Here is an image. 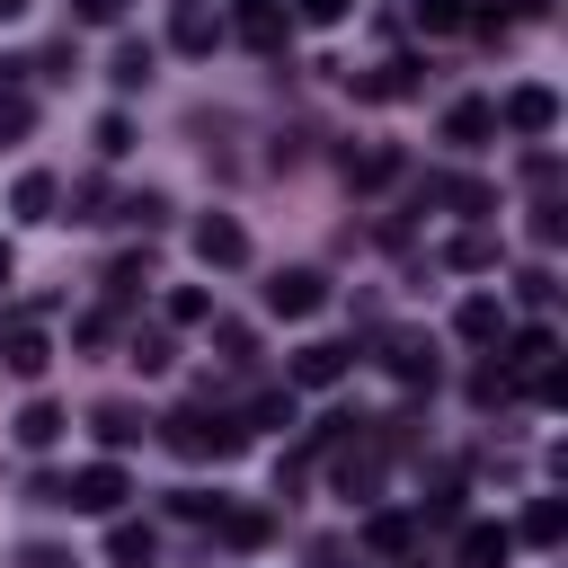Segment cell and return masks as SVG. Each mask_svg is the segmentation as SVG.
<instances>
[{"mask_svg": "<svg viewBox=\"0 0 568 568\" xmlns=\"http://www.w3.org/2000/svg\"><path fill=\"white\" fill-rule=\"evenodd\" d=\"M160 435H169V453H186V462H231V453L248 444V426H240V417H213V408H178V417H160Z\"/></svg>", "mask_w": 568, "mask_h": 568, "instance_id": "6da1fadb", "label": "cell"}, {"mask_svg": "<svg viewBox=\"0 0 568 568\" xmlns=\"http://www.w3.org/2000/svg\"><path fill=\"white\" fill-rule=\"evenodd\" d=\"M124 497H133L124 462H80V470L62 479V506H71V515H115Z\"/></svg>", "mask_w": 568, "mask_h": 568, "instance_id": "7a4b0ae2", "label": "cell"}, {"mask_svg": "<svg viewBox=\"0 0 568 568\" xmlns=\"http://www.w3.org/2000/svg\"><path fill=\"white\" fill-rule=\"evenodd\" d=\"M320 302H328V275H320V266H284V275L266 284V311H275V320H311Z\"/></svg>", "mask_w": 568, "mask_h": 568, "instance_id": "3957f363", "label": "cell"}, {"mask_svg": "<svg viewBox=\"0 0 568 568\" xmlns=\"http://www.w3.org/2000/svg\"><path fill=\"white\" fill-rule=\"evenodd\" d=\"M497 124H506V133H524V142H541V133L559 124V98H550V89H515V98L497 106Z\"/></svg>", "mask_w": 568, "mask_h": 568, "instance_id": "277c9868", "label": "cell"}, {"mask_svg": "<svg viewBox=\"0 0 568 568\" xmlns=\"http://www.w3.org/2000/svg\"><path fill=\"white\" fill-rule=\"evenodd\" d=\"M195 257H204V266H248V231H240L231 213H204V222H195Z\"/></svg>", "mask_w": 568, "mask_h": 568, "instance_id": "5b68a950", "label": "cell"}, {"mask_svg": "<svg viewBox=\"0 0 568 568\" xmlns=\"http://www.w3.org/2000/svg\"><path fill=\"white\" fill-rule=\"evenodd\" d=\"M0 364H9L18 382H36V373L53 364V346H44V328H36V320H9V328H0Z\"/></svg>", "mask_w": 568, "mask_h": 568, "instance_id": "8992f818", "label": "cell"}, {"mask_svg": "<svg viewBox=\"0 0 568 568\" xmlns=\"http://www.w3.org/2000/svg\"><path fill=\"white\" fill-rule=\"evenodd\" d=\"M506 550H515V532H506V524H462V541H453V559H462V568H506Z\"/></svg>", "mask_w": 568, "mask_h": 568, "instance_id": "52a82bcc", "label": "cell"}, {"mask_svg": "<svg viewBox=\"0 0 568 568\" xmlns=\"http://www.w3.org/2000/svg\"><path fill=\"white\" fill-rule=\"evenodd\" d=\"M231 18H240V36H248L257 53H275V44H284V27H293V18H284V0H231Z\"/></svg>", "mask_w": 568, "mask_h": 568, "instance_id": "ba28073f", "label": "cell"}, {"mask_svg": "<svg viewBox=\"0 0 568 568\" xmlns=\"http://www.w3.org/2000/svg\"><path fill=\"white\" fill-rule=\"evenodd\" d=\"M488 133H497V106H488V98H462V106L444 115V142H462V151H479Z\"/></svg>", "mask_w": 568, "mask_h": 568, "instance_id": "9c48e42d", "label": "cell"}, {"mask_svg": "<svg viewBox=\"0 0 568 568\" xmlns=\"http://www.w3.org/2000/svg\"><path fill=\"white\" fill-rule=\"evenodd\" d=\"M53 204H62V186H53L44 169H27V178L9 186V213H18V222H53Z\"/></svg>", "mask_w": 568, "mask_h": 568, "instance_id": "30bf717a", "label": "cell"}, {"mask_svg": "<svg viewBox=\"0 0 568 568\" xmlns=\"http://www.w3.org/2000/svg\"><path fill=\"white\" fill-rule=\"evenodd\" d=\"M453 328H462V337H470V346H497V337H506V302H497V293H470V302H462V320H453Z\"/></svg>", "mask_w": 568, "mask_h": 568, "instance_id": "8fae6325", "label": "cell"}, {"mask_svg": "<svg viewBox=\"0 0 568 568\" xmlns=\"http://www.w3.org/2000/svg\"><path fill=\"white\" fill-rule=\"evenodd\" d=\"M293 382H302V390L346 382V346H328V337H320V346H302V355H293Z\"/></svg>", "mask_w": 568, "mask_h": 568, "instance_id": "7c38bea8", "label": "cell"}, {"mask_svg": "<svg viewBox=\"0 0 568 568\" xmlns=\"http://www.w3.org/2000/svg\"><path fill=\"white\" fill-rule=\"evenodd\" d=\"M53 435H62V408H53V399H27V408H18V444H27V453H44Z\"/></svg>", "mask_w": 568, "mask_h": 568, "instance_id": "4fadbf2b", "label": "cell"}, {"mask_svg": "<svg viewBox=\"0 0 568 568\" xmlns=\"http://www.w3.org/2000/svg\"><path fill=\"white\" fill-rule=\"evenodd\" d=\"M346 178H355V186H390V178H399V151H382V142H373V151H346Z\"/></svg>", "mask_w": 568, "mask_h": 568, "instance_id": "5bb4252c", "label": "cell"}, {"mask_svg": "<svg viewBox=\"0 0 568 568\" xmlns=\"http://www.w3.org/2000/svg\"><path fill=\"white\" fill-rule=\"evenodd\" d=\"M506 346V373H541L550 364V328H524V337H497Z\"/></svg>", "mask_w": 568, "mask_h": 568, "instance_id": "9a60e30c", "label": "cell"}, {"mask_svg": "<svg viewBox=\"0 0 568 568\" xmlns=\"http://www.w3.org/2000/svg\"><path fill=\"white\" fill-rule=\"evenodd\" d=\"M89 426H98V444H106V453H124V444H142V417H133V408H115V399H106V408H98Z\"/></svg>", "mask_w": 568, "mask_h": 568, "instance_id": "2e32d148", "label": "cell"}, {"mask_svg": "<svg viewBox=\"0 0 568 568\" xmlns=\"http://www.w3.org/2000/svg\"><path fill=\"white\" fill-rule=\"evenodd\" d=\"M364 541H373L382 559H399V550L417 541V524H408V515H373V524H364Z\"/></svg>", "mask_w": 568, "mask_h": 568, "instance_id": "e0dca14e", "label": "cell"}, {"mask_svg": "<svg viewBox=\"0 0 568 568\" xmlns=\"http://www.w3.org/2000/svg\"><path fill=\"white\" fill-rule=\"evenodd\" d=\"M408 18H417L426 36H453V27H470V9H462V0H408Z\"/></svg>", "mask_w": 568, "mask_h": 568, "instance_id": "ac0fdd59", "label": "cell"}, {"mask_svg": "<svg viewBox=\"0 0 568 568\" xmlns=\"http://www.w3.org/2000/svg\"><path fill=\"white\" fill-rule=\"evenodd\" d=\"M27 124H36V98H27L18 80H0V142H18Z\"/></svg>", "mask_w": 568, "mask_h": 568, "instance_id": "d6986e66", "label": "cell"}, {"mask_svg": "<svg viewBox=\"0 0 568 568\" xmlns=\"http://www.w3.org/2000/svg\"><path fill=\"white\" fill-rule=\"evenodd\" d=\"M568 532V506L559 497H532V515H524V541H559Z\"/></svg>", "mask_w": 568, "mask_h": 568, "instance_id": "ffe728a7", "label": "cell"}, {"mask_svg": "<svg viewBox=\"0 0 568 568\" xmlns=\"http://www.w3.org/2000/svg\"><path fill=\"white\" fill-rule=\"evenodd\" d=\"M106 550H115L124 568H142V559H151V524H115V532H106Z\"/></svg>", "mask_w": 568, "mask_h": 568, "instance_id": "44dd1931", "label": "cell"}, {"mask_svg": "<svg viewBox=\"0 0 568 568\" xmlns=\"http://www.w3.org/2000/svg\"><path fill=\"white\" fill-rule=\"evenodd\" d=\"M106 80H115V89H142V80H151V44H124V53H115V71H106Z\"/></svg>", "mask_w": 568, "mask_h": 568, "instance_id": "7402d4cb", "label": "cell"}, {"mask_svg": "<svg viewBox=\"0 0 568 568\" xmlns=\"http://www.w3.org/2000/svg\"><path fill=\"white\" fill-rule=\"evenodd\" d=\"M390 373H399V382H417V373H435V355H426L417 337H390Z\"/></svg>", "mask_w": 568, "mask_h": 568, "instance_id": "603a6c76", "label": "cell"}, {"mask_svg": "<svg viewBox=\"0 0 568 568\" xmlns=\"http://www.w3.org/2000/svg\"><path fill=\"white\" fill-rule=\"evenodd\" d=\"M293 18H302V27H346L355 0H293Z\"/></svg>", "mask_w": 568, "mask_h": 568, "instance_id": "cb8c5ba5", "label": "cell"}, {"mask_svg": "<svg viewBox=\"0 0 568 568\" xmlns=\"http://www.w3.org/2000/svg\"><path fill=\"white\" fill-rule=\"evenodd\" d=\"M178 44H186V53H213V18H204V9H178Z\"/></svg>", "mask_w": 568, "mask_h": 568, "instance_id": "d4e9b609", "label": "cell"}, {"mask_svg": "<svg viewBox=\"0 0 568 568\" xmlns=\"http://www.w3.org/2000/svg\"><path fill=\"white\" fill-rule=\"evenodd\" d=\"M248 426H293V390H266V399L248 408Z\"/></svg>", "mask_w": 568, "mask_h": 568, "instance_id": "484cf974", "label": "cell"}, {"mask_svg": "<svg viewBox=\"0 0 568 568\" xmlns=\"http://www.w3.org/2000/svg\"><path fill=\"white\" fill-rule=\"evenodd\" d=\"M222 541H240V550H248V541H266V515H248V506H240V515H222Z\"/></svg>", "mask_w": 568, "mask_h": 568, "instance_id": "4316f807", "label": "cell"}, {"mask_svg": "<svg viewBox=\"0 0 568 568\" xmlns=\"http://www.w3.org/2000/svg\"><path fill=\"white\" fill-rule=\"evenodd\" d=\"M80 27H124V0H71Z\"/></svg>", "mask_w": 568, "mask_h": 568, "instance_id": "83f0119b", "label": "cell"}, {"mask_svg": "<svg viewBox=\"0 0 568 568\" xmlns=\"http://www.w3.org/2000/svg\"><path fill=\"white\" fill-rule=\"evenodd\" d=\"M98 151H106V160H124V151H133V124H124V115H106V124H98Z\"/></svg>", "mask_w": 568, "mask_h": 568, "instance_id": "f1b7e54d", "label": "cell"}, {"mask_svg": "<svg viewBox=\"0 0 568 568\" xmlns=\"http://www.w3.org/2000/svg\"><path fill=\"white\" fill-rule=\"evenodd\" d=\"M488 257H497V240H488V231H470V240H453V266H488Z\"/></svg>", "mask_w": 568, "mask_h": 568, "instance_id": "f546056e", "label": "cell"}, {"mask_svg": "<svg viewBox=\"0 0 568 568\" xmlns=\"http://www.w3.org/2000/svg\"><path fill=\"white\" fill-rule=\"evenodd\" d=\"M18 568H71V559H62V550H44V541H27V550H18Z\"/></svg>", "mask_w": 568, "mask_h": 568, "instance_id": "4dcf8cb0", "label": "cell"}, {"mask_svg": "<svg viewBox=\"0 0 568 568\" xmlns=\"http://www.w3.org/2000/svg\"><path fill=\"white\" fill-rule=\"evenodd\" d=\"M0 284H9V240H0Z\"/></svg>", "mask_w": 568, "mask_h": 568, "instance_id": "1f68e13d", "label": "cell"}, {"mask_svg": "<svg viewBox=\"0 0 568 568\" xmlns=\"http://www.w3.org/2000/svg\"><path fill=\"white\" fill-rule=\"evenodd\" d=\"M18 9H27V0H0V18H18Z\"/></svg>", "mask_w": 568, "mask_h": 568, "instance_id": "d6a6232c", "label": "cell"}]
</instances>
